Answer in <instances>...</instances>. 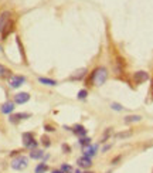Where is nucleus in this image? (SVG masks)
<instances>
[{
  "mask_svg": "<svg viewBox=\"0 0 153 173\" xmlns=\"http://www.w3.org/2000/svg\"><path fill=\"white\" fill-rule=\"evenodd\" d=\"M108 75H109V72H108V70H106L105 67H98V68H95V70H94V72L91 74L89 81L92 82V85L101 87V85H103V84L106 82Z\"/></svg>",
  "mask_w": 153,
  "mask_h": 173,
  "instance_id": "f257e3e1",
  "label": "nucleus"
},
{
  "mask_svg": "<svg viewBox=\"0 0 153 173\" xmlns=\"http://www.w3.org/2000/svg\"><path fill=\"white\" fill-rule=\"evenodd\" d=\"M10 166L14 170H24L26 167L28 166V158L27 156H23V155H19L17 158H14L12 160Z\"/></svg>",
  "mask_w": 153,
  "mask_h": 173,
  "instance_id": "f03ea898",
  "label": "nucleus"
},
{
  "mask_svg": "<svg viewBox=\"0 0 153 173\" xmlns=\"http://www.w3.org/2000/svg\"><path fill=\"white\" fill-rule=\"evenodd\" d=\"M23 145H24V147L33 150V149H37L38 142L34 139V135L31 132H24L23 134Z\"/></svg>",
  "mask_w": 153,
  "mask_h": 173,
  "instance_id": "7ed1b4c3",
  "label": "nucleus"
},
{
  "mask_svg": "<svg viewBox=\"0 0 153 173\" xmlns=\"http://www.w3.org/2000/svg\"><path fill=\"white\" fill-rule=\"evenodd\" d=\"M24 82H26V78L23 75H13L12 74L9 77V85H10V88H19Z\"/></svg>",
  "mask_w": 153,
  "mask_h": 173,
  "instance_id": "20e7f679",
  "label": "nucleus"
},
{
  "mask_svg": "<svg viewBox=\"0 0 153 173\" xmlns=\"http://www.w3.org/2000/svg\"><path fill=\"white\" fill-rule=\"evenodd\" d=\"M147 80H149V74H147L146 71H136L132 75V81L135 84H143Z\"/></svg>",
  "mask_w": 153,
  "mask_h": 173,
  "instance_id": "39448f33",
  "label": "nucleus"
},
{
  "mask_svg": "<svg viewBox=\"0 0 153 173\" xmlns=\"http://www.w3.org/2000/svg\"><path fill=\"white\" fill-rule=\"evenodd\" d=\"M10 20H12V13L10 12H3L0 14V33L4 30V27L9 24Z\"/></svg>",
  "mask_w": 153,
  "mask_h": 173,
  "instance_id": "423d86ee",
  "label": "nucleus"
},
{
  "mask_svg": "<svg viewBox=\"0 0 153 173\" xmlns=\"http://www.w3.org/2000/svg\"><path fill=\"white\" fill-rule=\"evenodd\" d=\"M76 165H78L79 169H89V167L92 166V160H91V158L81 156V158H78V160H76Z\"/></svg>",
  "mask_w": 153,
  "mask_h": 173,
  "instance_id": "0eeeda50",
  "label": "nucleus"
},
{
  "mask_svg": "<svg viewBox=\"0 0 153 173\" xmlns=\"http://www.w3.org/2000/svg\"><path fill=\"white\" fill-rule=\"evenodd\" d=\"M98 145H88V146H84V156H87V158H94L98 152Z\"/></svg>",
  "mask_w": 153,
  "mask_h": 173,
  "instance_id": "6e6552de",
  "label": "nucleus"
},
{
  "mask_svg": "<svg viewBox=\"0 0 153 173\" xmlns=\"http://www.w3.org/2000/svg\"><path fill=\"white\" fill-rule=\"evenodd\" d=\"M14 26H16V23H14V20L12 19L10 21H9V24L4 27V30L1 31V40H6L7 37H9V36L14 31Z\"/></svg>",
  "mask_w": 153,
  "mask_h": 173,
  "instance_id": "1a4fd4ad",
  "label": "nucleus"
},
{
  "mask_svg": "<svg viewBox=\"0 0 153 173\" xmlns=\"http://www.w3.org/2000/svg\"><path fill=\"white\" fill-rule=\"evenodd\" d=\"M27 118H30V114L20 112V114H12V115H10V118H9V121L12 122V123H19L20 121H23V119H27Z\"/></svg>",
  "mask_w": 153,
  "mask_h": 173,
  "instance_id": "9d476101",
  "label": "nucleus"
},
{
  "mask_svg": "<svg viewBox=\"0 0 153 173\" xmlns=\"http://www.w3.org/2000/svg\"><path fill=\"white\" fill-rule=\"evenodd\" d=\"M71 131H72L76 136H79V138L87 136V129H85V126H84V125H81V123H76V125H74Z\"/></svg>",
  "mask_w": 153,
  "mask_h": 173,
  "instance_id": "9b49d317",
  "label": "nucleus"
},
{
  "mask_svg": "<svg viewBox=\"0 0 153 173\" xmlns=\"http://www.w3.org/2000/svg\"><path fill=\"white\" fill-rule=\"evenodd\" d=\"M30 99V94L27 92H19L14 95V104H26Z\"/></svg>",
  "mask_w": 153,
  "mask_h": 173,
  "instance_id": "f8f14e48",
  "label": "nucleus"
},
{
  "mask_svg": "<svg viewBox=\"0 0 153 173\" xmlns=\"http://www.w3.org/2000/svg\"><path fill=\"white\" fill-rule=\"evenodd\" d=\"M14 102H12V101H7V102H4L1 107H0V111H1V114H12L13 111H14Z\"/></svg>",
  "mask_w": 153,
  "mask_h": 173,
  "instance_id": "ddd939ff",
  "label": "nucleus"
},
{
  "mask_svg": "<svg viewBox=\"0 0 153 173\" xmlns=\"http://www.w3.org/2000/svg\"><path fill=\"white\" fill-rule=\"evenodd\" d=\"M12 75V70L10 68H7L6 65H3V64H0V78H9Z\"/></svg>",
  "mask_w": 153,
  "mask_h": 173,
  "instance_id": "4468645a",
  "label": "nucleus"
},
{
  "mask_svg": "<svg viewBox=\"0 0 153 173\" xmlns=\"http://www.w3.org/2000/svg\"><path fill=\"white\" fill-rule=\"evenodd\" d=\"M87 72H88V70H87V68H79V70L76 71L75 74L71 77V80H75V81H76V80H82V78L87 75Z\"/></svg>",
  "mask_w": 153,
  "mask_h": 173,
  "instance_id": "2eb2a0df",
  "label": "nucleus"
},
{
  "mask_svg": "<svg viewBox=\"0 0 153 173\" xmlns=\"http://www.w3.org/2000/svg\"><path fill=\"white\" fill-rule=\"evenodd\" d=\"M44 152H43V150H40V149H33L31 152H30V158H31V159H43V158H44Z\"/></svg>",
  "mask_w": 153,
  "mask_h": 173,
  "instance_id": "dca6fc26",
  "label": "nucleus"
},
{
  "mask_svg": "<svg viewBox=\"0 0 153 173\" xmlns=\"http://www.w3.org/2000/svg\"><path fill=\"white\" fill-rule=\"evenodd\" d=\"M48 172V165L45 163V162H41V163H38L36 169H34V173H45Z\"/></svg>",
  "mask_w": 153,
  "mask_h": 173,
  "instance_id": "f3484780",
  "label": "nucleus"
},
{
  "mask_svg": "<svg viewBox=\"0 0 153 173\" xmlns=\"http://www.w3.org/2000/svg\"><path fill=\"white\" fill-rule=\"evenodd\" d=\"M38 82L44 84V85H48V87H54V85H57V81H55V80L45 78V77H40V78H38Z\"/></svg>",
  "mask_w": 153,
  "mask_h": 173,
  "instance_id": "a211bd4d",
  "label": "nucleus"
},
{
  "mask_svg": "<svg viewBox=\"0 0 153 173\" xmlns=\"http://www.w3.org/2000/svg\"><path fill=\"white\" fill-rule=\"evenodd\" d=\"M142 119V116L140 115H128L125 116V123H133V122H139Z\"/></svg>",
  "mask_w": 153,
  "mask_h": 173,
  "instance_id": "6ab92c4d",
  "label": "nucleus"
},
{
  "mask_svg": "<svg viewBox=\"0 0 153 173\" xmlns=\"http://www.w3.org/2000/svg\"><path fill=\"white\" fill-rule=\"evenodd\" d=\"M16 43H17V45H19V50H20V54H21V58H23V61H24V63H27V57H26L24 48H23V43H21L20 37H16Z\"/></svg>",
  "mask_w": 153,
  "mask_h": 173,
  "instance_id": "aec40b11",
  "label": "nucleus"
},
{
  "mask_svg": "<svg viewBox=\"0 0 153 173\" xmlns=\"http://www.w3.org/2000/svg\"><path fill=\"white\" fill-rule=\"evenodd\" d=\"M132 136V131H126V132H119V134L115 135L116 139H126V138H130Z\"/></svg>",
  "mask_w": 153,
  "mask_h": 173,
  "instance_id": "412c9836",
  "label": "nucleus"
},
{
  "mask_svg": "<svg viewBox=\"0 0 153 173\" xmlns=\"http://www.w3.org/2000/svg\"><path fill=\"white\" fill-rule=\"evenodd\" d=\"M60 170L63 173H72L74 172V167L71 166V165H68V163H63L61 167H60Z\"/></svg>",
  "mask_w": 153,
  "mask_h": 173,
  "instance_id": "4be33fe9",
  "label": "nucleus"
},
{
  "mask_svg": "<svg viewBox=\"0 0 153 173\" xmlns=\"http://www.w3.org/2000/svg\"><path fill=\"white\" fill-rule=\"evenodd\" d=\"M111 135H112V128L105 129V132H103V135H102V138H101V142H106Z\"/></svg>",
  "mask_w": 153,
  "mask_h": 173,
  "instance_id": "5701e85b",
  "label": "nucleus"
},
{
  "mask_svg": "<svg viewBox=\"0 0 153 173\" xmlns=\"http://www.w3.org/2000/svg\"><path fill=\"white\" fill-rule=\"evenodd\" d=\"M79 145L81 146H88V145H91V138H88V136H84V138H79Z\"/></svg>",
  "mask_w": 153,
  "mask_h": 173,
  "instance_id": "b1692460",
  "label": "nucleus"
},
{
  "mask_svg": "<svg viewBox=\"0 0 153 173\" xmlns=\"http://www.w3.org/2000/svg\"><path fill=\"white\" fill-rule=\"evenodd\" d=\"M87 96H88V90H81L78 92L76 98H78L79 101H84V99H87Z\"/></svg>",
  "mask_w": 153,
  "mask_h": 173,
  "instance_id": "393cba45",
  "label": "nucleus"
},
{
  "mask_svg": "<svg viewBox=\"0 0 153 173\" xmlns=\"http://www.w3.org/2000/svg\"><path fill=\"white\" fill-rule=\"evenodd\" d=\"M41 143L44 145V147H48L51 145V141H50V138L47 136V135H44L43 138H41Z\"/></svg>",
  "mask_w": 153,
  "mask_h": 173,
  "instance_id": "a878e982",
  "label": "nucleus"
},
{
  "mask_svg": "<svg viewBox=\"0 0 153 173\" xmlns=\"http://www.w3.org/2000/svg\"><path fill=\"white\" fill-rule=\"evenodd\" d=\"M111 108L114 109V111H123V107H122V105H119V104H116V102L111 104Z\"/></svg>",
  "mask_w": 153,
  "mask_h": 173,
  "instance_id": "bb28decb",
  "label": "nucleus"
},
{
  "mask_svg": "<svg viewBox=\"0 0 153 173\" xmlns=\"http://www.w3.org/2000/svg\"><path fill=\"white\" fill-rule=\"evenodd\" d=\"M44 129L47 132H54V131H55V128H54L52 125H44Z\"/></svg>",
  "mask_w": 153,
  "mask_h": 173,
  "instance_id": "cd10ccee",
  "label": "nucleus"
},
{
  "mask_svg": "<svg viewBox=\"0 0 153 173\" xmlns=\"http://www.w3.org/2000/svg\"><path fill=\"white\" fill-rule=\"evenodd\" d=\"M63 150H64V153H70L71 152V147L67 145V143H64L63 145Z\"/></svg>",
  "mask_w": 153,
  "mask_h": 173,
  "instance_id": "c85d7f7f",
  "label": "nucleus"
},
{
  "mask_svg": "<svg viewBox=\"0 0 153 173\" xmlns=\"http://www.w3.org/2000/svg\"><path fill=\"white\" fill-rule=\"evenodd\" d=\"M121 158H122L121 155H119V156H116V158H115V159L112 160V162H111V163H112V165H116V162H118V160H121Z\"/></svg>",
  "mask_w": 153,
  "mask_h": 173,
  "instance_id": "c756f323",
  "label": "nucleus"
},
{
  "mask_svg": "<svg viewBox=\"0 0 153 173\" xmlns=\"http://www.w3.org/2000/svg\"><path fill=\"white\" fill-rule=\"evenodd\" d=\"M111 146H112V145H105V146H103V149H102V152H106V150H109V149H111Z\"/></svg>",
  "mask_w": 153,
  "mask_h": 173,
  "instance_id": "7c9ffc66",
  "label": "nucleus"
},
{
  "mask_svg": "<svg viewBox=\"0 0 153 173\" xmlns=\"http://www.w3.org/2000/svg\"><path fill=\"white\" fill-rule=\"evenodd\" d=\"M19 153H20V150H13L12 153H10V156H17Z\"/></svg>",
  "mask_w": 153,
  "mask_h": 173,
  "instance_id": "2f4dec72",
  "label": "nucleus"
},
{
  "mask_svg": "<svg viewBox=\"0 0 153 173\" xmlns=\"http://www.w3.org/2000/svg\"><path fill=\"white\" fill-rule=\"evenodd\" d=\"M51 173H63V172H61L60 169H55V170H52V172H51Z\"/></svg>",
  "mask_w": 153,
  "mask_h": 173,
  "instance_id": "473e14b6",
  "label": "nucleus"
},
{
  "mask_svg": "<svg viewBox=\"0 0 153 173\" xmlns=\"http://www.w3.org/2000/svg\"><path fill=\"white\" fill-rule=\"evenodd\" d=\"M72 173H82V172H81V170H79V169H76L75 172H72Z\"/></svg>",
  "mask_w": 153,
  "mask_h": 173,
  "instance_id": "72a5a7b5",
  "label": "nucleus"
},
{
  "mask_svg": "<svg viewBox=\"0 0 153 173\" xmlns=\"http://www.w3.org/2000/svg\"><path fill=\"white\" fill-rule=\"evenodd\" d=\"M85 173H95V172H91V170H87V172Z\"/></svg>",
  "mask_w": 153,
  "mask_h": 173,
  "instance_id": "f704fd0d",
  "label": "nucleus"
},
{
  "mask_svg": "<svg viewBox=\"0 0 153 173\" xmlns=\"http://www.w3.org/2000/svg\"><path fill=\"white\" fill-rule=\"evenodd\" d=\"M0 50H1V45H0Z\"/></svg>",
  "mask_w": 153,
  "mask_h": 173,
  "instance_id": "c9c22d12",
  "label": "nucleus"
}]
</instances>
